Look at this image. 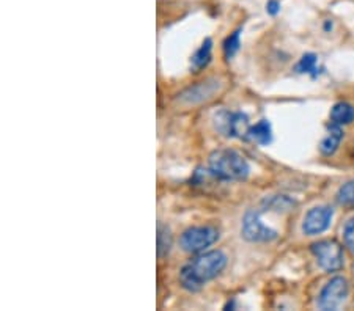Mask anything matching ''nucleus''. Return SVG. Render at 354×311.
<instances>
[{"instance_id":"obj_9","label":"nucleus","mask_w":354,"mask_h":311,"mask_svg":"<svg viewBox=\"0 0 354 311\" xmlns=\"http://www.w3.org/2000/svg\"><path fill=\"white\" fill-rule=\"evenodd\" d=\"M333 216H334V211L330 206L313 208L307 212L304 223H302V231L309 236L322 234L323 231H326L329 228Z\"/></svg>"},{"instance_id":"obj_12","label":"nucleus","mask_w":354,"mask_h":311,"mask_svg":"<svg viewBox=\"0 0 354 311\" xmlns=\"http://www.w3.org/2000/svg\"><path fill=\"white\" fill-rule=\"evenodd\" d=\"M248 137L250 140L257 141L260 145H268L272 139V132H271V124L268 120H260L259 123L255 124L249 129V135Z\"/></svg>"},{"instance_id":"obj_13","label":"nucleus","mask_w":354,"mask_h":311,"mask_svg":"<svg viewBox=\"0 0 354 311\" xmlns=\"http://www.w3.org/2000/svg\"><path fill=\"white\" fill-rule=\"evenodd\" d=\"M330 120L339 124H350L354 120V107L348 103H337L330 110Z\"/></svg>"},{"instance_id":"obj_1","label":"nucleus","mask_w":354,"mask_h":311,"mask_svg":"<svg viewBox=\"0 0 354 311\" xmlns=\"http://www.w3.org/2000/svg\"><path fill=\"white\" fill-rule=\"evenodd\" d=\"M227 265V257L219 250L198 254L191 259L180 272V283L185 290L196 292L202 290L205 283L218 277Z\"/></svg>"},{"instance_id":"obj_4","label":"nucleus","mask_w":354,"mask_h":311,"mask_svg":"<svg viewBox=\"0 0 354 311\" xmlns=\"http://www.w3.org/2000/svg\"><path fill=\"white\" fill-rule=\"evenodd\" d=\"M214 126L218 131L230 139H244L249 135V120L241 112L221 110L214 117Z\"/></svg>"},{"instance_id":"obj_7","label":"nucleus","mask_w":354,"mask_h":311,"mask_svg":"<svg viewBox=\"0 0 354 311\" xmlns=\"http://www.w3.org/2000/svg\"><path fill=\"white\" fill-rule=\"evenodd\" d=\"M350 285L344 277L330 279L318 296V307L322 310H337L346 301Z\"/></svg>"},{"instance_id":"obj_18","label":"nucleus","mask_w":354,"mask_h":311,"mask_svg":"<svg viewBox=\"0 0 354 311\" xmlns=\"http://www.w3.org/2000/svg\"><path fill=\"white\" fill-rule=\"evenodd\" d=\"M239 35H241V30L238 28V30L233 32L232 35L224 41V54L227 60L233 59V55L238 52L239 44H241V41H239Z\"/></svg>"},{"instance_id":"obj_16","label":"nucleus","mask_w":354,"mask_h":311,"mask_svg":"<svg viewBox=\"0 0 354 311\" xmlns=\"http://www.w3.org/2000/svg\"><path fill=\"white\" fill-rule=\"evenodd\" d=\"M337 201H339V205H344V206L353 205L354 203V179L348 181L346 184H344L339 189V192H337Z\"/></svg>"},{"instance_id":"obj_5","label":"nucleus","mask_w":354,"mask_h":311,"mask_svg":"<svg viewBox=\"0 0 354 311\" xmlns=\"http://www.w3.org/2000/svg\"><path fill=\"white\" fill-rule=\"evenodd\" d=\"M312 253L318 264L328 272H335L344 268V248L337 241H319L312 244Z\"/></svg>"},{"instance_id":"obj_19","label":"nucleus","mask_w":354,"mask_h":311,"mask_svg":"<svg viewBox=\"0 0 354 311\" xmlns=\"http://www.w3.org/2000/svg\"><path fill=\"white\" fill-rule=\"evenodd\" d=\"M344 241L348 250L354 254V217L348 220L344 228Z\"/></svg>"},{"instance_id":"obj_15","label":"nucleus","mask_w":354,"mask_h":311,"mask_svg":"<svg viewBox=\"0 0 354 311\" xmlns=\"http://www.w3.org/2000/svg\"><path fill=\"white\" fill-rule=\"evenodd\" d=\"M156 242H158V257L164 258L165 254L170 252L172 248V233L167 226L159 223L158 225V234H156Z\"/></svg>"},{"instance_id":"obj_17","label":"nucleus","mask_w":354,"mask_h":311,"mask_svg":"<svg viewBox=\"0 0 354 311\" xmlns=\"http://www.w3.org/2000/svg\"><path fill=\"white\" fill-rule=\"evenodd\" d=\"M296 71L298 72H307V74H312L315 77L318 74V70H317V57L313 54H306L302 57L301 61L296 66Z\"/></svg>"},{"instance_id":"obj_3","label":"nucleus","mask_w":354,"mask_h":311,"mask_svg":"<svg viewBox=\"0 0 354 311\" xmlns=\"http://www.w3.org/2000/svg\"><path fill=\"white\" fill-rule=\"evenodd\" d=\"M219 239V231L214 226H192L181 234L180 244L187 253H200Z\"/></svg>"},{"instance_id":"obj_14","label":"nucleus","mask_w":354,"mask_h":311,"mask_svg":"<svg viewBox=\"0 0 354 311\" xmlns=\"http://www.w3.org/2000/svg\"><path fill=\"white\" fill-rule=\"evenodd\" d=\"M295 205L296 203L291 200V198L283 195H274L270 198H265L263 203H261V206L265 209H270V211L276 212H288Z\"/></svg>"},{"instance_id":"obj_11","label":"nucleus","mask_w":354,"mask_h":311,"mask_svg":"<svg viewBox=\"0 0 354 311\" xmlns=\"http://www.w3.org/2000/svg\"><path fill=\"white\" fill-rule=\"evenodd\" d=\"M328 129H329V134H328V137L323 140L322 151L324 152V154H334L337 148L340 146L342 139H344V132H342L339 124H335V123L329 124Z\"/></svg>"},{"instance_id":"obj_6","label":"nucleus","mask_w":354,"mask_h":311,"mask_svg":"<svg viewBox=\"0 0 354 311\" xmlns=\"http://www.w3.org/2000/svg\"><path fill=\"white\" fill-rule=\"evenodd\" d=\"M221 88L222 82L218 81V79H207V81L198 82L192 85V87L186 88L185 92L178 94L176 101L183 106H198L213 99L221 92Z\"/></svg>"},{"instance_id":"obj_2","label":"nucleus","mask_w":354,"mask_h":311,"mask_svg":"<svg viewBox=\"0 0 354 311\" xmlns=\"http://www.w3.org/2000/svg\"><path fill=\"white\" fill-rule=\"evenodd\" d=\"M209 172L221 181H241L249 177V163L233 150H218L209 156Z\"/></svg>"},{"instance_id":"obj_20","label":"nucleus","mask_w":354,"mask_h":311,"mask_svg":"<svg viewBox=\"0 0 354 311\" xmlns=\"http://www.w3.org/2000/svg\"><path fill=\"white\" fill-rule=\"evenodd\" d=\"M266 8H268V11H270L271 14H276L279 10H281V5H279V2L277 0H271V2H268V5H266Z\"/></svg>"},{"instance_id":"obj_8","label":"nucleus","mask_w":354,"mask_h":311,"mask_svg":"<svg viewBox=\"0 0 354 311\" xmlns=\"http://www.w3.org/2000/svg\"><path fill=\"white\" fill-rule=\"evenodd\" d=\"M241 233L244 239L249 242H271L277 237V231H274L270 226H266L260 220L257 211H248L243 219Z\"/></svg>"},{"instance_id":"obj_10","label":"nucleus","mask_w":354,"mask_h":311,"mask_svg":"<svg viewBox=\"0 0 354 311\" xmlns=\"http://www.w3.org/2000/svg\"><path fill=\"white\" fill-rule=\"evenodd\" d=\"M211 50H213V41L211 39H205L202 46L192 55L191 59V70L194 72L202 71L203 68H207L211 61Z\"/></svg>"}]
</instances>
